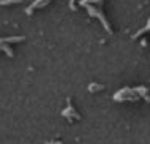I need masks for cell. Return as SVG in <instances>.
Wrapping results in <instances>:
<instances>
[{
    "instance_id": "6da1fadb",
    "label": "cell",
    "mask_w": 150,
    "mask_h": 144,
    "mask_svg": "<svg viewBox=\"0 0 150 144\" xmlns=\"http://www.w3.org/2000/svg\"><path fill=\"white\" fill-rule=\"evenodd\" d=\"M11 2H21V0H0V5H6V3H11Z\"/></svg>"
}]
</instances>
